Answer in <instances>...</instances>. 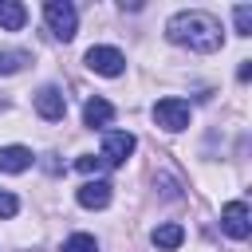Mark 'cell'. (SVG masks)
<instances>
[{"mask_svg":"<svg viewBox=\"0 0 252 252\" xmlns=\"http://www.w3.org/2000/svg\"><path fill=\"white\" fill-rule=\"evenodd\" d=\"M32 161L35 158L28 146H0V173H24Z\"/></svg>","mask_w":252,"mask_h":252,"instance_id":"cell-9","label":"cell"},{"mask_svg":"<svg viewBox=\"0 0 252 252\" xmlns=\"http://www.w3.org/2000/svg\"><path fill=\"white\" fill-rule=\"evenodd\" d=\"M43 20H47L51 35H59V39H71V35L79 32V12H75V4H67V0H47V4H43Z\"/></svg>","mask_w":252,"mask_h":252,"instance_id":"cell-2","label":"cell"},{"mask_svg":"<svg viewBox=\"0 0 252 252\" xmlns=\"http://www.w3.org/2000/svg\"><path fill=\"white\" fill-rule=\"evenodd\" d=\"M35 114L47 118V122H59L67 114V94L59 87H39L35 91Z\"/></svg>","mask_w":252,"mask_h":252,"instance_id":"cell-7","label":"cell"},{"mask_svg":"<svg viewBox=\"0 0 252 252\" xmlns=\"http://www.w3.org/2000/svg\"><path fill=\"white\" fill-rule=\"evenodd\" d=\"M220 228H224L232 240H248V232H252L248 205H244V201H228V205L220 209Z\"/></svg>","mask_w":252,"mask_h":252,"instance_id":"cell-6","label":"cell"},{"mask_svg":"<svg viewBox=\"0 0 252 252\" xmlns=\"http://www.w3.org/2000/svg\"><path fill=\"white\" fill-rule=\"evenodd\" d=\"M232 16H236V32H240V35H252V8H248V4H236Z\"/></svg>","mask_w":252,"mask_h":252,"instance_id":"cell-15","label":"cell"},{"mask_svg":"<svg viewBox=\"0 0 252 252\" xmlns=\"http://www.w3.org/2000/svg\"><path fill=\"white\" fill-rule=\"evenodd\" d=\"M16 213H20V201H16L12 193L0 189V217H16Z\"/></svg>","mask_w":252,"mask_h":252,"instance_id":"cell-17","label":"cell"},{"mask_svg":"<svg viewBox=\"0 0 252 252\" xmlns=\"http://www.w3.org/2000/svg\"><path fill=\"white\" fill-rule=\"evenodd\" d=\"M154 122H158L161 130H169V134L185 130V126H189V102H185V98H161V102L154 106Z\"/></svg>","mask_w":252,"mask_h":252,"instance_id":"cell-3","label":"cell"},{"mask_svg":"<svg viewBox=\"0 0 252 252\" xmlns=\"http://www.w3.org/2000/svg\"><path fill=\"white\" fill-rule=\"evenodd\" d=\"M87 67H91L94 75L114 79V75H122V71H126V55H122V51H114V47H91V51H87Z\"/></svg>","mask_w":252,"mask_h":252,"instance_id":"cell-5","label":"cell"},{"mask_svg":"<svg viewBox=\"0 0 252 252\" xmlns=\"http://www.w3.org/2000/svg\"><path fill=\"white\" fill-rule=\"evenodd\" d=\"M248 75H252V63L244 59V63H240V71H236V79H240V83H248Z\"/></svg>","mask_w":252,"mask_h":252,"instance_id":"cell-18","label":"cell"},{"mask_svg":"<svg viewBox=\"0 0 252 252\" xmlns=\"http://www.w3.org/2000/svg\"><path fill=\"white\" fill-rule=\"evenodd\" d=\"M32 55L28 51H0V75H16Z\"/></svg>","mask_w":252,"mask_h":252,"instance_id":"cell-13","label":"cell"},{"mask_svg":"<svg viewBox=\"0 0 252 252\" xmlns=\"http://www.w3.org/2000/svg\"><path fill=\"white\" fill-rule=\"evenodd\" d=\"M134 134L130 130H106V138H102V165H122L130 154H134Z\"/></svg>","mask_w":252,"mask_h":252,"instance_id":"cell-4","label":"cell"},{"mask_svg":"<svg viewBox=\"0 0 252 252\" xmlns=\"http://www.w3.org/2000/svg\"><path fill=\"white\" fill-rule=\"evenodd\" d=\"M165 35L173 39V43H181V47H189V51H217L220 43H224V35H220V24L209 16V12H177L169 24H165Z\"/></svg>","mask_w":252,"mask_h":252,"instance_id":"cell-1","label":"cell"},{"mask_svg":"<svg viewBox=\"0 0 252 252\" xmlns=\"http://www.w3.org/2000/svg\"><path fill=\"white\" fill-rule=\"evenodd\" d=\"M75 197H79V205H83V209H106L114 193H110V185H106V181H87V185H79V193H75Z\"/></svg>","mask_w":252,"mask_h":252,"instance_id":"cell-8","label":"cell"},{"mask_svg":"<svg viewBox=\"0 0 252 252\" xmlns=\"http://www.w3.org/2000/svg\"><path fill=\"white\" fill-rule=\"evenodd\" d=\"M63 252H98V240L87 236V232H75V236L63 244Z\"/></svg>","mask_w":252,"mask_h":252,"instance_id":"cell-14","label":"cell"},{"mask_svg":"<svg viewBox=\"0 0 252 252\" xmlns=\"http://www.w3.org/2000/svg\"><path fill=\"white\" fill-rule=\"evenodd\" d=\"M150 240H154L161 252H173V248H181V240H185V228H181L177 220H169V224H158V228L150 232Z\"/></svg>","mask_w":252,"mask_h":252,"instance_id":"cell-11","label":"cell"},{"mask_svg":"<svg viewBox=\"0 0 252 252\" xmlns=\"http://www.w3.org/2000/svg\"><path fill=\"white\" fill-rule=\"evenodd\" d=\"M75 169H79V173H98V169H106V165H102V158H94V154H83V158L75 161Z\"/></svg>","mask_w":252,"mask_h":252,"instance_id":"cell-16","label":"cell"},{"mask_svg":"<svg viewBox=\"0 0 252 252\" xmlns=\"http://www.w3.org/2000/svg\"><path fill=\"white\" fill-rule=\"evenodd\" d=\"M110 118H114V106L106 102V98H87V106H83V122L91 126V130H102V126H110Z\"/></svg>","mask_w":252,"mask_h":252,"instance_id":"cell-10","label":"cell"},{"mask_svg":"<svg viewBox=\"0 0 252 252\" xmlns=\"http://www.w3.org/2000/svg\"><path fill=\"white\" fill-rule=\"evenodd\" d=\"M28 24V8L16 4V0H0V28L4 32H20Z\"/></svg>","mask_w":252,"mask_h":252,"instance_id":"cell-12","label":"cell"}]
</instances>
